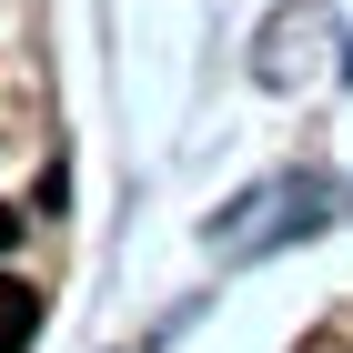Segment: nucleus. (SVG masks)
I'll use <instances>...</instances> for the list:
<instances>
[{"instance_id": "obj_1", "label": "nucleus", "mask_w": 353, "mask_h": 353, "mask_svg": "<svg viewBox=\"0 0 353 353\" xmlns=\"http://www.w3.org/2000/svg\"><path fill=\"white\" fill-rule=\"evenodd\" d=\"M30 333H41V293H30V283H10V272H0V353H21Z\"/></svg>"}, {"instance_id": "obj_2", "label": "nucleus", "mask_w": 353, "mask_h": 353, "mask_svg": "<svg viewBox=\"0 0 353 353\" xmlns=\"http://www.w3.org/2000/svg\"><path fill=\"white\" fill-rule=\"evenodd\" d=\"M10 243H21V212H10V202H0V252H10Z\"/></svg>"}]
</instances>
